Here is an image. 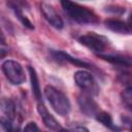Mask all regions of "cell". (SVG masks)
Returning a JSON list of instances; mask_svg holds the SVG:
<instances>
[{"mask_svg":"<svg viewBox=\"0 0 132 132\" xmlns=\"http://www.w3.org/2000/svg\"><path fill=\"white\" fill-rule=\"evenodd\" d=\"M64 12L78 24H95L98 22L96 14L90 9L72 2L71 0H60Z\"/></svg>","mask_w":132,"mask_h":132,"instance_id":"obj_1","label":"cell"},{"mask_svg":"<svg viewBox=\"0 0 132 132\" xmlns=\"http://www.w3.org/2000/svg\"><path fill=\"white\" fill-rule=\"evenodd\" d=\"M44 95L53 109L60 116H67L70 111V102L66 95L53 86H45Z\"/></svg>","mask_w":132,"mask_h":132,"instance_id":"obj_2","label":"cell"},{"mask_svg":"<svg viewBox=\"0 0 132 132\" xmlns=\"http://www.w3.org/2000/svg\"><path fill=\"white\" fill-rule=\"evenodd\" d=\"M2 71L5 77L12 85H22L26 80L25 71L20 63L13 60H7L2 63Z\"/></svg>","mask_w":132,"mask_h":132,"instance_id":"obj_3","label":"cell"},{"mask_svg":"<svg viewBox=\"0 0 132 132\" xmlns=\"http://www.w3.org/2000/svg\"><path fill=\"white\" fill-rule=\"evenodd\" d=\"M74 81L77 85V87H79L85 92H89L93 94L97 93V87H96L94 77L90 72L85 70L76 71L74 74Z\"/></svg>","mask_w":132,"mask_h":132,"instance_id":"obj_4","label":"cell"},{"mask_svg":"<svg viewBox=\"0 0 132 132\" xmlns=\"http://www.w3.org/2000/svg\"><path fill=\"white\" fill-rule=\"evenodd\" d=\"M78 41L85 45L86 47H88L89 50L95 52V53H101L105 50L106 47V42L105 40L101 37L98 36L94 33H89L86 35H82L78 38Z\"/></svg>","mask_w":132,"mask_h":132,"instance_id":"obj_5","label":"cell"},{"mask_svg":"<svg viewBox=\"0 0 132 132\" xmlns=\"http://www.w3.org/2000/svg\"><path fill=\"white\" fill-rule=\"evenodd\" d=\"M77 103L80 110L87 117H96L99 112V106L96 101L87 93H81L77 97Z\"/></svg>","mask_w":132,"mask_h":132,"instance_id":"obj_6","label":"cell"},{"mask_svg":"<svg viewBox=\"0 0 132 132\" xmlns=\"http://www.w3.org/2000/svg\"><path fill=\"white\" fill-rule=\"evenodd\" d=\"M37 110H38V113L40 114V117L42 119V122H43L44 126L47 129L53 130V131H62L63 130V128L61 127V125L59 124V122L47 111V109L44 106L43 102H38V104H37Z\"/></svg>","mask_w":132,"mask_h":132,"instance_id":"obj_7","label":"cell"},{"mask_svg":"<svg viewBox=\"0 0 132 132\" xmlns=\"http://www.w3.org/2000/svg\"><path fill=\"white\" fill-rule=\"evenodd\" d=\"M40 7H41V11H42L44 18L53 27H55L56 29H62L63 28V26H64L63 21L52 5L46 4V3H42Z\"/></svg>","mask_w":132,"mask_h":132,"instance_id":"obj_8","label":"cell"},{"mask_svg":"<svg viewBox=\"0 0 132 132\" xmlns=\"http://www.w3.org/2000/svg\"><path fill=\"white\" fill-rule=\"evenodd\" d=\"M1 112L2 119H6L10 122H13L16 117V107L14 102L11 99L3 98L1 100Z\"/></svg>","mask_w":132,"mask_h":132,"instance_id":"obj_9","label":"cell"},{"mask_svg":"<svg viewBox=\"0 0 132 132\" xmlns=\"http://www.w3.org/2000/svg\"><path fill=\"white\" fill-rule=\"evenodd\" d=\"M105 26L116 32V33H121V34H128L131 32V28L128 26L127 23L121 21V20H117V19H108L105 21Z\"/></svg>","mask_w":132,"mask_h":132,"instance_id":"obj_10","label":"cell"},{"mask_svg":"<svg viewBox=\"0 0 132 132\" xmlns=\"http://www.w3.org/2000/svg\"><path fill=\"white\" fill-rule=\"evenodd\" d=\"M52 53L54 55V58H56L59 61H68L69 63H71V64H73L74 66H77V67H84V68H90L91 67L90 64H88V63H86V62H84L79 59L73 58L65 52L58 51V52H52Z\"/></svg>","mask_w":132,"mask_h":132,"instance_id":"obj_11","label":"cell"},{"mask_svg":"<svg viewBox=\"0 0 132 132\" xmlns=\"http://www.w3.org/2000/svg\"><path fill=\"white\" fill-rule=\"evenodd\" d=\"M28 71H29V74H30L32 93H33L35 99L38 102H42V96H41V91H40V86H39V80H38V77H37V73H36L35 69L32 66L28 67Z\"/></svg>","mask_w":132,"mask_h":132,"instance_id":"obj_12","label":"cell"},{"mask_svg":"<svg viewBox=\"0 0 132 132\" xmlns=\"http://www.w3.org/2000/svg\"><path fill=\"white\" fill-rule=\"evenodd\" d=\"M9 5H10L11 9L13 10L15 16L19 19V21H20L25 27H27L28 29H31V30L34 29V26H33V24L30 22V20H29L26 15H24L23 10H22V7H21V2H20V1L9 2Z\"/></svg>","mask_w":132,"mask_h":132,"instance_id":"obj_13","label":"cell"},{"mask_svg":"<svg viewBox=\"0 0 132 132\" xmlns=\"http://www.w3.org/2000/svg\"><path fill=\"white\" fill-rule=\"evenodd\" d=\"M99 58L110 62L112 64H117V65H121V66H132V58H128V57H122V56H112V55H98Z\"/></svg>","mask_w":132,"mask_h":132,"instance_id":"obj_14","label":"cell"},{"mask_svg":"<svg viewBox=\"0 0 132 132\" xmlns=\"http://www.w3.org/2000/svg\"><path fill=\"white\" fill-rule=\"evenodd\" d=\"M96 120L101 123L103 126L109 128V129H112V130H116L117 128L113 126V122H112V119L110 117L109 113L105 112V111H99L97 114H96Z\"/></svg>","mask_w":132,"mask_h":132,"instance_id":"obj_15","label":"cell"},{"mask_svg":"<svg viewBox=\"0 0 132 132\" xmlns=\"http://www.w3.org/2000/svg\"><path fill=\"white\" fill-rule=\"evenodd\" d=\"M121 98H122V101L128 107H132V86L127 87L126 89H124L122 91Z\"/></svg>","mask_w":132,"mask_h":132,"instance_id":"obj_16","label":"cell"},{"mask_svg":"<svg viewBox=\"0 0 132 132\" xmlns=\"http://www.w3.org/2000/svg\"><path fill=\"white\" fill-rule=\"evenodd\" d=\"M24 130H25V131H38L39 128H38V126L36 125V123L30 122V123H28V124L24 127Z\"/></svg>","mask_w":132,"mask_h":132,"instance_id":"obj_17","label":"cell"},{"mask_svg":"<svg viewBox=\"0 0 132 132\" xmlns=\"http://www.w3.org/2000/svg\"><path fill=\"white\" fill-rule=\"evenodd\" d=\"M71 131H88L87 128L85 127H73V128H70Z\"/></svg>","mask_w":132,"mask_h":132,"instance_id":"obj_18","label":"cell"},{"mask_svg":"<svg viewBox=\"0 0 132 132\" xmlns=\"http://www.w3.org/2000/svg\"><path fill=\"white\" fill-rule=\"evenodd\" d=\"M127 24H128V26L131 28V30H132V12L130 13V15H129V18H128V20H127Z\"/></svg>","mask_w":132,"mask_h":132,"instance_id":"obj_19","label":"cell"},{"mask_svg":"<svg viewBox=\"0 0 132 132\" xmlns=\"http://www.w3.org/2000/svg\"><path fill=\"white\" fill-rule=\"evenodd\" d=\"M131 130H132V126H131Z\"/></svg>","mask_w":132,"mask_h":132,"instance_id":"obj_20","label":"cell"}]
</instances>
